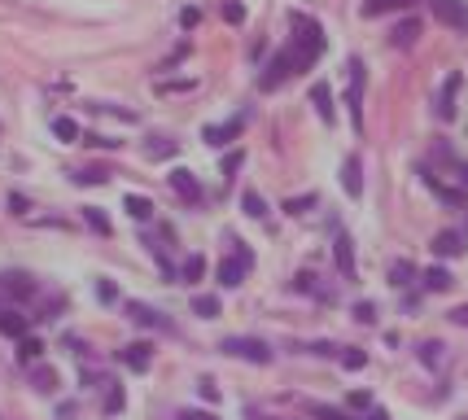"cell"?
<instances>
[{
  "mask_svg": "<svg viewBox=\"0 0 468 420\" xmlns=\"http://www.w3.org/2000/svg\"><path fill=\"white\" fill-rule=\"evenodd\" d=\"M241 210L249 214V219H263V214H267V201H263L254 188H245V193H241Z\"/></svg>",
  "mask_w": 468,
  "mask_h": 420,
  "instance_id": "f1b7e54d",
  "label": "cell"
},
{
  "mask_svg": "<svg viewBox=\"0 0 468 420\" xmlns=\"http://www.w3.org/2000/svg\"><path fill=\"white\" fill-rule=\"evenodd\" d=\"M241 162H245V153H241V149H232V153H227V158H223V171L232 175V171H236V166H241Z\"/></svg>",
  "mask_w": 468,
  "mask_h": 420,
  "instance_id": "7bdbcfd3",
  "label": "cell"
},
{
  "mask_svg": "<svg viewBox=\"0 0 468 420\" xmlns=\"http://www.w3.org/2000/svg\"><path fill=\"white\" fill-rule=\"evenodd\" d=\"M105 412H123V390H118V381H110V394H105Z\"/></svg>",
  "mask_w": 468,
  "mask_h": 420,
  "instance_id": "8d00e7d4",
  "label": "cell"
},
{
  "mask_svg": "<svg viewBox=\"0 0 468 420\" xmlns=\"http://www.w3.org/2000/svg\"><path fill=\"white\" fill-rule=\"evenodd\" d=\"M429 9H434V18L442 27L468 35V0H429Z\"/></svg>",
  "mask_w": 468,
  "mask_h": 420,
  "instance_id": "5b68a950",
  "label": "cell"
},
{
  "mask_svg": "<svg viewBox=\"0 0 468 420\" xmlns=\"http://www.w3.org/2000/svg\"><path fill=\"white\" fill-rule=\"evenodd\" d=\"M350 83H346V105H350V123L355 127H364V83H368V70L359 57H350Z\"/></svg>",
  "mask_w": 468,
  "mask_h": 420,
  "instance_id": "7a4b0ae2",
  "label": "cell"
},
{
  "mask_svg": "<svg viewBox=\"0 0 468 420\" xmlns=\"http://www.w3.org/2000/svg\"><path fill=\"white\" fill-rule=\"evenodd\" d=\"M434 254H438V258H455V254H464V236H460V232H451V228H447V232H438V236H434Z\"/></svg>",
  "mask_w": 468,
  "mask_h": 420,
  "instance_id": "d6986e66",
  "label": "cell"
},
{
  "mask_svg": "<svg viewBox=\"0 0 468 420\" xmlns=\"http://www.w3.org/2000/svg\"><path fill=\"white\" fill-rule=\"evenodd\" d=\"M149 158H166V153H175V140L171 136H149Z\"/></svg>",
  "mask_w": 468,
  "mask_h": 420,
  "instance_id": "d6a6232c",
  "label": "cell"
},
{
  "mask_svg": "<svg viewBox=\"0 0 468 420\" xmlns=\"http://www.w3.org/2000/svg\"><path fill=\"white\" fill-rule=\"evenodd\" d=\"M175 420H219L214 412H197V407H184V412H175Z\"/></svg>",
  "mask_w": 468,
  "mask_h": 420,
  "instance_id": "60d3db41",
  "label": "cell"
},
{
  "mask_svg": "<svg viewBox=\"0 0 468 420\" xmlns=\"http://www.w3.org/2000/svg\"><path fill=\"white\" fill-rule=\"evenodd\" d=\"M311 206H315V193H302V197H289V201H285V210H289V214H307Z\"/></svg>",
  "mask_w": 468,
  "mask_h": 420,
  "instance_id": "e575fe53",
  "label": "cell"
},
{
  "mask_svg": "<svg viewBox=\"0 0 468 420\" xmlns=\"http://www.w3.org/2000/svg\"><path fill=\"white\" fill-rule=\"evenodd\" d=\"M53 136H57V140H66V145H75L83 131H79L75 118H66V114H62V118H53Z\"/></svg>",
  "mask_w": 468,
  "mask_h": 420,
  "instance_id": "cb8c5ba5",
  "label": "cell"
},
{
  "mask_svg": "<svg viewBox=\"0 0 468 420\" xmlns=\"http://www.w3.org/2000/svg\"><path fill=\"white\" fill-rule=\"evenodd\" d=\"M105 179H110V171H105V166H88V171L75 175V184H105Z\"/></svg>",
  "mask_w": 468,
  "mask_h": 420,
  "instance_id": "836d02e7",
  "label": "cell"
},
{
  "mask_svg": "<svg viewBox=\"0 0 468 420\" xmlns=\"http://www.w3.org/2000/svg\"><path fill=\"white\" fill-rule=\"evenodd\" d=\"M241 131H245V114H236V118H227V123H206L201 140H206L210 149H223V145H232Z\"/></svg>",
  "mask_w": 468,
  "mask_h": 420,
  "instance_id": "8992f818",
  "label": "cell"
},
{
  "mask_svg": "<svg viewBox=\"0 0 468 420\" xmlns=\"http://www.w3.org/2000/svg\"><path fill=\"white\" fill-rule=\"evenodd\" d=\"M420 175H425V184L434 188V193H438L442 201H447V206H464V201H468V197H464V188H451V184H442V179H438L434 171H420Z\"/></svg>",
  "mask_w": 468,
  "mask_h": 420,
  "instance_id": "ac0fdd59",
  "label": "cell"
},
{
  "mask_svg": "<svg viewBox=\"0 0 468 420\" xmlns=\"http://www.w3.org/2000/svg\"><path fill=\"white\" fill-rule=\"evenodd\" d=\"M416 0H364V18H381L390 9H412Z\"/></svg>",
  "mask_w": 468,
  "mask_h": 420,
  "instance_id": "44dd1931",
  "label": "cell"
},
{
  "mask_svg": "<svg viewBox=\"0 0 468 420\" xmlns=\"http://www.w3.org/2000/svg\"><path fill=\"white\" fill-rule=\"evenodd\" d=\"M27 206H31V201L22 197V193H14V197H9V210H14V214H27Z\"/></svg>",
  "mask_w": 468,
  "mask_h": 420,
  "instance_id": "f6af8a7d",
  "label": "cell"
},
{
  "mask_svg": "<svg viewBox=\"0 0 468 420\" xmlns=\"http://www.w3.org/2000/svg\"><path fill=\"white\" fill-rule=\"evenodd\" d=\"M223 18H227V22H241V18H245V9L232 0V5H223Z\"/></svg>",
  "mask_w": 468,
  "mask_h": 420,
  "instance_id": "ee69618b",
  "label": "cell"
},
{
  "mask_svg": "<svg viewBox=\"0 0 468 420\" xmlns=\"http://www.w3.org/2000/svg\"><path fill=\"white\" fill-rule=\"evenodd\" d=\"M420 31H425V27H420V18H403L399 27L390 31V44H394V49H412V44L420 40Z\"/></svg>",
  "mask_w": 468,
  "mask_h": 420,
  "instance_id": "4fadbf2b",
  "label": "cell"
},
{
  "mask_svg": "<svg viewBox=\"0 0 468 420\" xmlns=\"http://www.w3.org/2000/svg\"><path fill=\"white\" fill-rule=\"evenodd\" d=\"M420 280H425L429 294H447V289H451V272H447V267H429Z\"/></svg>",
  "mask_w": 468,
  "mask_h": 420,
  "instance_id": "7402d4cb",
  "label": "cell"
},
{
  "mask_svg": "<svg viewBox=\"0 0 468 420\" xmlns=\"http://www.w3.org/2000/svg\"><path fill=\"white\" fill-rule=\"evenodd\" d=\"M219 351L236 355V359H249V364H271V346L258 342V338H223Z\"/></svg>",
  "mask_w": 468,
  "mask_h": 420,
  "instance_id": "3957f363",
  "label": "cell"
},
{
  "mask_svg": "<svg viewBox=\"0 0 468 420\" xmlns=\"http://www.w3.org/2000/svg\"><path fill=\"white\" fill-rule=\"evenodd\" d=\"M337 359H342V368H346V372H359V368H368V351H359V346H346V351H342Z\"/></svg>",
  "mask_w": 468,
  "mask_h": 420,
  "instance_id": "f546056e",
  "label": "cell"
},
{
  "mask_svg": "<svg viewBox=\"0 0 468 420\" xmlns=\"http://www.w3.org/2000/svg\"><path fill=\"white\" fill-rule=\"evenodd\" d=\"M368 420H390V416L386 412H368Z\"/></svg>",
  "mask_w": 468,
  "mask_h": 420,
  "instance_id": "c3c4849f",
  "label": "cell"
},
{
  "mask_svg": "<svg viewBox=\"0 0 468 420\" xmlns=\"http://www.w3.org/2000/svg\"><path fill=\"white\" fill-rule=\"evenodd\" d=\"M166 179H171V193L184 201V206H201V184H197V175H193V171L175 166V171L166 175Z\"/></svg>",
  "mask_w": 468,
  "mask_h": 420,
  "instance_id": "ba28073f",
  "label": "cell"
},
{
  "mask_svg": "<svg viewBox=\"0 0 468 420\" xmlns=\"http://www.w3.org/2000/svg\"><path fill=\"white\" fill-rule=\"evenodd\" d=\"M311 416H315V420H355L350 412H342V407H328V403H311Z\"/></svg>",
  "mask_w": 468,
  "mask_h": 420,
  "instance_id": "1f68e13d",
  "label": "cell"
},
{
  "mask_svg": "<svg viewBox=\"0 0 468 420\" xmlns=\"http://www.w3.org/2000/svg\"><path fill=\"white\" fill-rule=\"evenodd\" d=\"M350 407H355V412H372V394L368 390H355L350 394Z\"/></svg>",
  "mask_w": 468,
  "mask_h": 420,
  "instance_id": "ab89813d",
  "label": "cell"
},
{
  "mask_svg": "<svg viewBox=\"0 0 468 420\" xmlns=\"http://www.w3.org/2000/svg\"><path fill=\"white\" fill-rule=\"evenodd\" d=\"M420 359H425L429 368H438L442 364V342H425V346H420Z\"/></svg>",
  "mask_w": 468,
  "mask_h": 420,
  "instance_id": "d590c367",
  "label": "cell"
},
{
  "mask_svg": "<svg viewBox=\"0 0 468 420\" xmlns=\"http://www.w3.org/2000/svg\"><path fill=\"white\" fill-rule=\"evenodd\" d=\"M333 258H337V272L346 276V280H355V245H350V236H337V241H333Z\"/></svg>",
  "mask_w": 468,
  "mask_h": 420,
  "instance_id": "2e32d148",
  "label": "cell"
},
{
  "mask_svg": "<svg viewBox=\"0 0 468 420\" xmlns=\"http://www.w3.org/2000/svg\"><path fill=\"white\" fill-rule=\"evenodd\" d=\"M83 223L92 228V232H101V236H110L114 228H110V219H105V210L101 206H83Z\"/></svg>",
  "mask_w": 468,
  "mask_h": 420,
  "instance_id": "d4e9b609",
  "label": "cell"
},
{
  "mask_svg": "<svg viewBox=\"0 0 468 420\" xmlns=\"http://www.w3.org/2000/svg\"><path fill=\"white\" fill-rule=\"evenodd\" d=\"M311 105H315V114L324 118V123H333V118H337V114H333V88H328L324 79L311 83Z\"/></svg>",
  "mask_w": 468,
  "mask_h": 420,
  "instance_id": "7c38bea8",
  "label": "cell"
},
{
  "mask_svg": "<svg viewBox=\"0 0 468 420\" xmlns=\"http://www.w3.org/2000/svg\"><path fill=\"white\" fill-rule=\"evenodd\" d=\"M289 22H293V35H289V44H285V53H289L293 70H311L315 57L324 53V27L315 18H302V14H293Z\"/></svg>",
  "mask_w": 468,
  "mask_h": 420,
  "instance_id": "6da1fadb",
  "label": "cell"
},
{
  "mask_svg": "<svg viewBox=\"0 0 468 420\" xmlns=\"http://www.w3.org/2000/svg\"><path fill=\"white\" fill-rule=\"evenodd\" d=\"M201 276H206V258H201V254H188L184 267H179V280H184V285H197Z\"/></svg>",
  "mask_w": 468,
  "mask_h": 420,
  "instance_id": "603a6c76",
  "label": "cell"
},
{
  "mask_svg": "<svg viewBox=\"0 0 468 420\" xmlns=\"http://www.w3.org/2000/svg\"><path fill=\"white\" fill-rule=\"evenodd\" d=\"M123 364H127L131 372H145V368L153 364V346H149V342H131V346H123Z\"/></svg>",
  "mask_w": 468,
  "mask_h": 420,
  "instance_id": "9a60e30c",
  "label": "cell"
},
{
  "mask_svg": "<svg viewBox=\"0 0 468 420\" xmlns=\"http://www.w3.org/2000/svg\"><path fill=\"white\" fill-rule=\"evenodd\" d=\"M201 399H206V403H214V399H219V390H214V381H201Z\"/></svg>",
  "mask_w": 468,
  "mask_h": 420,
  "instance_id": "7dc6e473",
  "label": "cell"
},
{
  "mask_svg": "<svg viewBox=\"0 0 468 420\" xmlns=\"http://www.w3.org/2000/svg\"><path fill=\"white\" fill-rule=\"evenodd\" d=\"M193 311H197V316H206V320H214L223 311V302L214 294H193Z\"/></svg>",
  "mask_w": 468,
  "mask_h": 420,
  "instance_id": "4316f807",
  "label": "cell"
},
{
  "mask_svg": "<svg viewBox=\"0 0 468 420\" xmlns=\"http://www.w3.org/2000/svg\"><path fill=\"white\" fill-rule=\"evenodd\" d=\"M254 420H271V416H254Z\"/></svg>",
  "mask_w": 468,
  "mask_h": 420,
  "instance_id": "681fc988",
  "label": "cell"
},
{
  "mask_svg": "<svg viewBox=\"0 0 468 420\" xmlns=\"http://www.w3.org/2000/svg\"><path fill=\"white\" fill-rule=\"evenodd\" d=\"M0 333H5V338H27V316H22L18 307H0Z\"/></svg>",
  "mask_w": 468,
  "mask_h": 420,
  "instance_id": "5bb4252c",
  "label": "cell"
},
{
  "mask_svg": "<svg viewBox=\"0 0 468 420\" xmlns=\"http://www.w3.org/2000/svg\"><path fill=\"white\" fill-rule=\"evenodd\" d=\"M412 280H416V267H412L407 258L390 263V285H399V289H403V285H412Z\"/></svg>",
  "mask_w": 468,
  "mask_h": 420,
  "instance_id": "83f0119b",
  "label": "cell"
},
{
  "mask_svg": "<svg viewBox=\"0 0 468 420\" xmlns=\"http://www.w3.org/2000/svg\"><path fill=\"white\" fill-rule=\"evenodd\" d=\"M97 298H101V302H118V285L114 280H101L97 285Z\"/></svg>",
  "mask_w": 468,
  "mask_h": 420,
  "instance_id": "f35d334b",
  "label": "cell"
},
{
  "mask_svg": "<svg viewBox=\"0 0 468 420\" xmlns=\"http://www.w3.org/2000/svg\"><path fill=\"white\" fill-rule=\"evenodd\" d=\"M342 188H346L350 197H364V162H359L355 153L342 162Z\"/></svg>",
  "mask_w": 468,
  "mask_h": 420,
  "instance_id": "8fae6325",
  "label": "cell"
},
{
  "mask_svg": "<svg viewBox=\"0 0 468 420\" xmlns=\"http://www.w3.org/2000/svg\"><path fill=\"white\" fill-rule=\"evenodd\" d=\"M451 320L460 324V329H468V302H464V307H455V311H451Z\"/></svg>",
  "mask_w": 468,
  "mask_h": 420,
  "instance_id": "bcb514c9",
  "label": "cell"
},
{
  "mask_svg": "<svg viewBox=\"0 0 468 420\" xmlns=\"http://www.w3.org/2000/svg\"><path fill=\"white\" fill-rule=\"evenodd\" d=\"M127 320L140 324V329H153V333H166V329H171V320H162L158 311L145 307V302H127Z\"/></svg>",
  "mask_w": 468,
  "mask_h": 420,
  "instance_id": "9c48e42d",
  "label": "cell"
},
{
  "mask_svg": "<svg viewBox=\"0 0 468 420\" xmlns=\"http://www.w3.org/2000/svg\"><path fill=\"white\" fill-rule=\"evenodd\" d=\"M31 386L44 390V394H53V390H57V372L44 368V364H35V368H31Z\"/></svg>",
  "mask_w": 468,
  "mask_h": 420,
  "instance_id": "484cf974",
  "label": "cell"
},
{
  "mask_svg": "<svg viewBox=\"0 0 468 420\" xmlns=\"http://www.w3.org/2000/svg\"><path fill=\"white\" fill-rule=\"evenodd\" d=\"M197 22H201V14H197L193 5H184V9H179V27H184V31H193Z\"/></svg>",
  "mask_w": 468,
  "mask_h": 420,
  "instance_id": "74e56055",
  "label": "cell"
},
{
  "mask_svg": "<svg viewBox=\"0 0 468 420\" xmlns=\"http://www.w3.org/2000/svg\"><path fill=\"white\" fill-rule=\"evenodd\" d=\"M40 351H44L40 338H22L18 342V359H22V364H40Z\"/></svg>",
  "mask_w": 468,
  "mask_h": 420,
  "instance_id": "4dcf8cb0",
  "label": "cell"
},
{
  "mask_svg": "<svg viewBox=\"0 0 468 420\" xmlns=\"http://www.w3.org/2000/svg\"><path fill=\"white\" fill-rule=\"evenodd\" d=\"M249 267H254V254H249V250H241V254L223 258L214 276H219V285H223V289H236V285L245 280V272H249Z\"/></svg>",
  "mask_w": 468,
  "mask_h": 420,
  "instance_id": "52a82bcc",
  "label": "cell"
},
{
  "mask_svg": "<svg viewBox=\"0 0 468 420\" xmlns=\"http://www.w3.org/2000/svg\"><path fill=\"white\" fill-rule=\"evenodd\" d=\"M0 289L22 302V298H35V294H40V285H35L31 276H5V280H0Z\"/></svg>",
  "mask_w": 468,
  "mask_h": 420,
  "instance_id": "e0dca14e",
  "label": "cell"
},
{
  "mask_svg": "<svg viewBox=\"0 0 468 420\" xmlns=\"http://www.w3.org/2000/svg\"><path fill=\"white\" fill-rule=\"evenodd\" d=\"M123 206H127L131 219H140V223H149V219H153V201H149V197H140V193H127Z\"/></svg>",
  "mask_w": 468,
  "mask_h": 420,
  "instance_id": "ffe728a7",
  "label": "cell"
},
{
  "mask_svg": "<svg viewBox=\"0 0 468 420\" xmlns=\"http://www.w3.org/2000/svg\"><path fill=\"white\" fill-rule=\"evenodd\" d=\"M289 75H298L293 62H289V53H285V49H280V53H271V57H267V66H263V75H258V92H276Z\"/></svg>",
  "mask_w": 468,
  "mask_h": 420,
  "instance_id": "277c9868",
  "label": "cell"
},
{
  "mask_svg": "<svg viewBox=\"0 0 468 420\" xmlns=\"http://www.w3.org/2000/svg\"><path fill=\"white\" fill-rule=\"evenodd\" d=\"M455 97H460V70L447 75V83H442V92H438V118H442V123H451V118H455Z\"/></svg>",
  "mask_w": 468,
  "mask_h": 420,
  "instance_id": "30bf717a",
  "label": "cell"
},
{
  "mask_svg": "<svg viewBox=\"0 0 468 420\" xmlns=\"http://www.w3.org/2000/svg\"><path fill=\"white\" fill-rule=\"evenodd\" d=\"M355 320H359V324H372V320H377V307H372V302H359V307H355Z\"/></svg>",
  "mask_w": 468,
  "mask_h": 420,
  "instance_id": "b9f144b4",
  "label": "cell"
}]
</instances>
